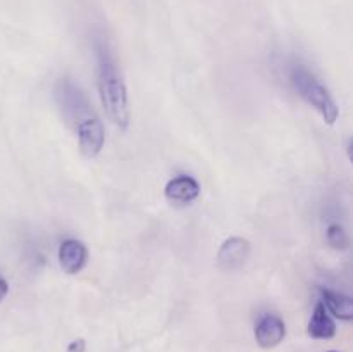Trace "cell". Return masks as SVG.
Instances as JSON below:
<instances>
[{"instance_id":"1","label":"cell","mask_w":353,"mask_h":352,"mask_svg":"<svg viewBox=\"0 0 353 352\" xmlns=\"http://www.w3.org/2000/svg\"><path fill=\"white\" fill-rule=\"evenodd\" d=\"M97 76H99V95L107 117L119 130H126L130 124V104H128V90L121 78L117 66L105 45L97 47Z\"/></svg>"},{"instance_id":"2","label":"cell","mask_w":353,"mask_h":352,"mask_svg":"<svg viewBox=\"0 0 353 352\" xmlns=\"http://www.w3.org/2000/svg\"><path fill=\"white\" fill-rule=\"evenodd\" d=\"M290 81H292L293 90L323 116L324 123L334 124L340 110H338V106L330 90L317 79L316 75H312L303 66H296V68L292 69Z\"/></svg>"},{"instance_id":"3","label":"cell","mask_w":353,"mask_h":352,"mask_svg":"<svg viewBox=\"0 0 353 352\" xmlns=\"http://www.w3.org/2000/svg\"><path fill=\"white\" fill-rule=\"evenodd\" d=\"M55 100L62 110V116L69 123H76L78 126L83 119L92 116V107L85 93L74 85L69 78H62L55 86Z\"/></svg>"},{"instance_id":"4","label":"cell","mask_w":353,"mask_h":352,"mask_svg":"<svg viewBox=\"0 0 353 352\" xmlns=\"http://www.w3.org/2000/svg\"><path fill=\"white\" fill-rule=\"evenodd\" d=\"M76 131H78L81 154L88 159L97 157L105 144V130H103L102 121L95 116H90L76 126Z\"/></svg>"},{"instance_id":"5","label":"cell","mask_w":353,"mask_h":352,"mask_svg":"<svg viewBox=\"0 0 353 352\" xmlns=\"http://www.w3.org/2000/svg\"><path fill=\"white\" fill-rule=\"evenodd\" d=\"M250 242L243 237H231L217 251V266L223 271H236L250 257Z\"/></svg>"},{"instance_id":"6","label":"cell","mask_w":353,"mask_h":352,"mask_svg":"<svg viewBox=\"0 0 353 352\" xmlns=\"http://www.w3.org/2000/svg\"><path fill=\"white\" fill-rule=\"evenodd\" d=\"M59 266L65 275H78L88 261V248L76 238H68L59 245Z\"/></svg>"},{"instance_id":"7","label":"cell","mask_w":353,"mask_h":352,"mask_svg":"<svg viewBox=\"0 0 353 352\" xmlns=\"http://www.w3.org/2000/svg\"><path fill=\"white\" fill-rule=\"evenodd\" d=\"M286 337V324L276 314H265L255 326V340L262 349H272Z\"/></svg>"},{"instance_id":"8","label":"cell","mask_w":353,"mask_h":352,"mask_svg":"<svg viewBox=\"0 0 353 352\" xmlns=\"http://www.w3.org/2000/svg\"><path fill=\"white\" fill-rule=\"evenodd\" d=\"M165 199L172 204H190L200 195V185L195 178L179 175L169 179L164 188Z\"/></svg>"},{"instance_id":"9","label":"cell","mask_w":353,"mask_h":352,"mask_svg":"<svg viewBox=\"0 0 353 352\" xmlns=\"http://www.w3.org/2000/svg\"><path fill=\"white\" fill-rule=\"evenodd\" d=\"M307 333L312 338H317V340H330L336 335V323L330 316L326 306L321 300L314 307L312 317H310L309 326H307Z\"/></svg>"},{"instance_id":"10","label":"cell","mask_w":353,"mask_h":352,"mask_svg":"<svg viewBox=\"0 0 353 352\" xmlns=\"http://www.w3.org/2000/svg\"><path fill=\"white\" fill-rule=\"evenodd\" d=\"M321 302L326 306L327 313L333 314L334 317L341 321H352L353 320V300L350 295H345L341 292H334V290L321 289Z\"/></svg>"},{"instance_id":"11","label":"cell","mask_w":353,"mask_h":352,"mask_svg":"<svg viewBox=\"0 0 353 352\" xmlns=\"http://www.w3.org/2000/svg\"><path fill=\"white\" fill-rule=\"evenodd\" d=\"M326 240L334 251H347L348 245H350V238H348L347 230L338 223H333L327 226Z\"/></svg>"},{"instance_id":"12","label":"cell","mask_w":353,"mask_h":352,"mask_svg":"<svg viewBox=\"0 0 353 352\" xmlns=\"http://www.w3.org/2000/svg\"><path fill=\"white\" fill-rule=\"evenodd\" d=\"M86 351V342L83 338H76L71 344L68 345V352H85Z\"/></svg>"},{"instance_id":"13","label":"cell","mask_w":353,"mask_h":352,"mask_svg":"<svg viewBox=\"0 0 353 352\" xmlns=\"http://www.w3.org/2000/svg\"><path fill=\"white\" fill-rule=\"evenodd\" d=\"M9 293V285H7L6 280L0 276V302H2L3 299H6V295Z\"/></svg>"},{"instance_id":"14","label":"cell","mask_w":353,"mask_h":352,"mask_svg":"<svg viewBox=\"0 0 353 352\" xmlns=\"http://www.w3.org/2000/svg\"><path fill=\"white\" fill-rule=\"evenodd\" d=\"M330 352H336V351H330Z\"/></svg>"}]
</instances>
